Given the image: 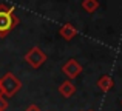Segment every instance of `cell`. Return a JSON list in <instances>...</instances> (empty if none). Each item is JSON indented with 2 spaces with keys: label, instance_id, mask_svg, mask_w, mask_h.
<instances>
[{
  "label": "cell",
  "instance_id": "obj_1",
  "mask_svg": "<svg viewBox=\"0 0 122 111\" xmlns=\"http://www.w3.org/2000/svg\"><path fill=\"white\" fill-rule=\"evenodd\" d=\"M19 25V19L14 14V8L0 5V39H5L12 29Z\"/></svg>",
  "mask_w": 122,
  "mask_h": 111
},
{
  "label": "cell",
  "instance_id": "obj_2",
  "mask_svg": "<svg viewBox=\"0 0 122 111\" xmlns=\"http://www.w3.org/2000/svg\"><path fill=\"white\" fill-rule=\"evenodd\" d=\"M0 88H2V91H3V96L12 97V96H15V93L22 88V82L19 80L12 72H6L3 77H0Z\"/></svg>",
  "mask_w": 122,
  "mask_h": 111
},
{
  "label": "cell",
  "instance_id": "obj_3",
  "mask_svg": "<svg viewBox=\"0 0 122 111\" xmlns=\"http://www.w3.org/2000/svg\"><path fill=\"white\" fill-rule=\"evenodd\" d=\"M23 59H25V62H26L31 68L37 69V68H40V66L46 62L48 57H46V54L42 51L39 46H33V48H30L26 51V54L23 56Z\"/></svg>",
  "mask_w": 122,
  "mask_h": 111
},
{
  "label": "cell",
  "instance_id": "obj_4",
  "mask_svg": "<svg viewBox=\"0 0 122 111\" xmlns=\"http://www.w3.org/2000/svg\"><path fill=\"white\" fill-rule=\"evenodd\" d=\"M62 72L68 77V80H74V79L79 77V74L82 72V65L76 59H68L62 65Z\"/></svg>",
  "mask_w": 122,
  "mask_h": 111
},
{
  "label": "cell",
  "instance_id": "obj_5",
  "mask_svg": "<svg viewBox=\"0 0 122 111\" xmlns=\"http://www.w3.org/2000/svg\"><path fill=\"white\" fill-rule=\"evenodd\" d=\"M59 34H60V37H62L63 40H71V39H74V37L79 34V31H77V28H76L74 25L65 23V25H62V26H60Z\"/></svg>",
  "mask_w": 122,
  "mask_h": 111
},
{
  "label": "cell",
  "instance_id": "obj_6",
  "mask_svg": "<svg viewBox=\"0 0 122 111\" xmlns=\"http://www.w3.org/2000/svg\"><path fill=\"white\" fill-rule=\"evenodd\" d=\"M96 85H97V88L102 91V93H108V91L114 87V80H113V77H111V76L104 74V76H101V77L97 79Z\"/></svg>",
  "mask_w": 122,
  "mask_h": 111
},
{
  "label": "cell",
  "instance_id": "obj_7",
  "mask_svg": "<svg viewBox=\"0 0 122 111\" xmlns=\"http://www.w3.org/2000/svg\"><path fill=\"white\" fill-rule=\"evenodd\" d=\"M76 93V85L73 83V80H65L60 83L59 87V94L62 97H65V99H70L71 96H74Z\"/></svg>",
  "mask_w": 122,
  "mask_h": 111
},
{
  "label": "cell",
  "instance_id": "obj_8",
  "mask_svg": "<svg viewBox=\"0 0 122 111\" xmlns=\"http://www.w3.org/2000/svg\"><path fill=\"white\" fill-rule=\"evenodd\" d=\"M82 8L85 9L88 14H93V12L99 8V2L97 0H83L82 2Z\"/></svg>",
  "mask_w": 122,
  "mask_h": 111
},
{
  "label": "cell",
  "instance_id": "obj_9",
  "mask_svg": "<svg viewBox=\"0 0 122 111\" xmlns=\"http://www.w3.org/2000/svg\"><path fill=\"white\" fill-rule=\"evenodd\" d=\"M8 108V100L5 99V96H0V111H6Z\"/></svg>",
  "mask_w": 122,
  "mask_h": 111
},
{
  "label": "cell",
  "instance_id": "obj_10",
  "mask_svg": "<svg viewBox=\"0 0 122 111\" xmlns=\"http://www.w3.org/2000/svg\"><path fill=\"white\" fill-rule=\"evenodd\" d=\"M25 111H42V110H40L39 105H36V103H31V105L26 106V110H25Z\"/></svg>",
  "mask_w": 122,
  "mask_h": 111
},
{
  "label": "cell",
  "instance_id": "obj_11",
  "mask_svg": "<svg viewBox=\"0 0 122 111\" xmlns=\"http://www.w3.org/2000/svg\"><path fill=\"white\" fill-rule=\"evenodd\" d=\"M0 96H3V91H2V88H0Z\"/></svg>",
  "mask_w": 122,
  "mask_h": 111
},
{
  "label": "cell",
  "instance_id": "obj_12",
  "mask_svg": "<svg viewBox=\"0 0 122 111\" xmlns=\"http://www.w3.org/2000/svg\"><path fill=\"white\" fill-rule=\"evenodd\" d=\"M86 111H94V110H86Z\"/></svg>",
  "mask_w": 122,
  "mask_h": 111
},
{
  "label": "cell",
  "instance_id": "obj_13",
  "mask_svg": "<svg viewBox=\"0 0 122 111\" xmlns=\"http://www.w3.org/2000/svg\"><path fill=\"white\" fill-rule=\"evenodd\" d=\"M121 103H122V100H121Z\"/></svg>",
  "mask_w": 122,
  "mask_h": 111
}]
</instances>
